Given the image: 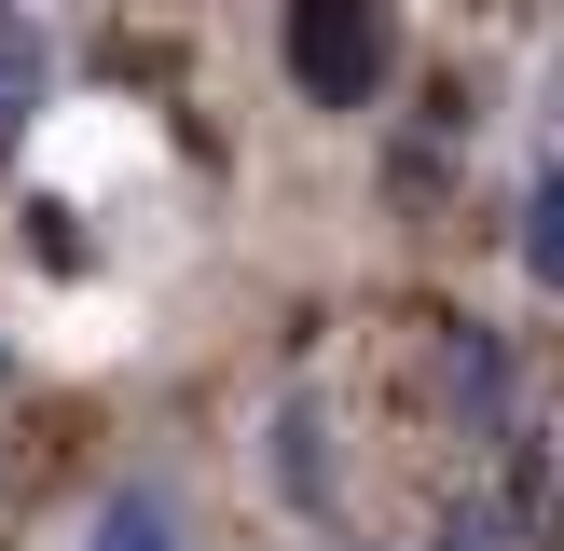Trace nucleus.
Here are the masks:
<instances>
[{"label":"nucleus","instance_id":"1","mask_svg":"<svg viewBox=\"0 0 564 551\" xmlns=\"http://www.w3.org/2000/svg\"><path fill=\"white\" fill-rule=\"evenodd\" d=\"M386 55H400V28H386V0H290V83L317 110H358L386 83Z\"/></svg>","mask_w":564,"mask_h":551},{"label":"nucleus","instance_id":"2","mask_svg":"<svg viewBox=\"0 0 564 551\" xmlns=\"http://www.w3.org/2000/svg\"><path fill=\"white\" fill-rule=\"evenodd\" d=\"M523 276H538V290H564V165L538 180V207H523Z\"/></svg>","mask_w":564,"mask_h":551},{"label":"nucleus","instance_id":"3","mask_svg":"<svg viewBox=\"0 0 564 551\" xmlns=\"http://www.w3.org/2000/svg\"><path fill=\"white\" fill-rule=\"evenodd\" d=\"M28 97H42V42H28V28L14 14H0V125H14V110Z\"/></svg>","mask_w":564,"mask_h":551},{"label":"nucleus","instance_id":"4","mask_svg":"<svg viewBox=\"0 0 564 551\" xmlns=\"http://www.w3.org/2000/svg\"><path fill=\"white\" fill-rule=\"evenodd\" d=\"M97 551H165V510H152V496H110V523H97Z\"/></svg>","mask_w":564,"mask_h":551}]
</instances>
